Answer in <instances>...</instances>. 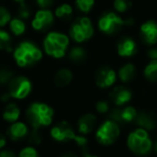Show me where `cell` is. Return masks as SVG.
Returning a JSON list of instances; mask_svg holds the SVG:
<instances>
[{
  "mask_svg": "<svg viewBox=\"0 0 157 157\" xmlns=\"http://www.w3.org/2000/svg\"><path fill=\"white\" fill-rule=\"evenodd\" d=\"M6 143H7V139H6V137L2 133H0V150L2 147H5Z\"/></svg>",
  "mask_w": 157,
  "mask_h": 157,
  "instance_id": "obj_41",
  "label": "cell"
},
{
  "mask_svg": "<svg viewBox=\"0 0 157 157\" xmlns=\"http://www.w3.org/2000/svg\"><path fill=\"white\" fill-rule=\"evenodd\" d=\"M136 73H137L136 67L132 63H128L120 68V70H118V78L124 83H128V82H131L135 78Z\"/></svg>",
  "mask_w": 157,
  "mask_h": 157,
  "instance_id": "obj_19",
  "label": "cell"
},
{
  "mask_svg": "<svg viewBox=\"0 0 157 157\" xmlns=\"http://www.w3.org/2000/svg\"><path fill=\"white\" fill-rule=\"evenodd\" d=\"M54 20L55 15L50 9H39L31 21V27L36 31H44L52 26Z\"/></svg>",
  "mask_w": 157,
  "mask_h": 157,
  "instance_id": "obj_9",
  "label": "cell"
},
{
  "mask_svg": "<svg viewBox=\"0 0 157 157\" xmlns=\"http://www.w3.org/2000/svg\"><path fill=\"white\" fill-rule=\"evenodd\" d=\"M135 24V20L132 17H128L126 20H124V25L125 26H132Z\"/></svg>",
  "mask_w": 157,
  "mask_h": 157,
  "instance_id": "obj_42",
  "label": "cell"
},
{
  "mask_svg": "<svg viewBox=\"0 0 157 157\" xmlns=\"http://www.w3.org/2000/svg\"><path fill=\"white\" fill-rule=\"evenodd\" d=\"M51 137L57 142H68L73 140L75 137V132L72 126L68 122H59L51 129Z\"/></svg>",
  "mask_w": 157,
  "mask_h": 157,
  "instance_id": "obj_10",
  "label": "cell"
},
{
  "mask_svg": "<svg viewBox=\"0 0 157 157\" xmlns=\"http://www.w3.org/2000/svg\"><path fill=\"white\" fill-rule=\"evenodd\" d=\"M69 37L63 33L51 31L43 40L45 53L53 58H63L69 48Z\"/></svg>",
  "mask_w": 157,
  "mask_h": 157,
  "instance_id": "obj_3",
  "label": "cell"
},
{
  "mask_svg": "<svg viewBox=\"0 0 157 157\" xmlns=\"http://www.w3.org/2000/svg\"><path fill=\"white\" fill-rule=\"evenodd\" d=\"M72 14H73V8L69 3H61L55 9L54 12V15L57 18L63 21H68L72 16Z\"/></svg>",
  "mask_w": 157,
  "mask_h": 157,
  "instance_id": "obj_22",
  "label": "cell"
},
{
  "mask_svg": "<svg viewBox=\"0 0 157 157\" xmlns=\"http://www.w3.org/2000/svg\"><path fill=\"white\" fill-rule=\"evenodd\" d=\"M147 56L152 60H157V48H152L147 51Z\"/></svg>",
  "mask_w": 157,
  "mask_h": 157,
  "instance_id": "obj_38",
  "label": "cell"
},
{
  "mask_svg": "<svg viewBox=\"0 0 157 157\" xmlns=\"http://www.w3.org/2000/svg\"><path fill=\"white\" fill-rule=\"evenodd\" d=\"M9 27L11 33L14 36H22L26 31V24L25 22L20 17L12 18L9 23Z\"/></svg>",
  "mask_w": 157,
  "mask_h": 157,
  "instance_id": "obj_23",
  "label": "cell"
},
{
  "mask_svg": "<svg viewBox=\"0 0 157 157\" xmlns=\"http://www.w3.org/2000/svg\"><path fill=\"white\" fill-rule=\"evenodd\" d=\"M137 110L135 109L131 105H128V107H125L122 109V118H123V123L126 124V123L129 122H133L137 117Z\"/></svg>",
  "mask_w": 157,
  "mask_h": 157,
  "instance_id": "obj_25",
  "label": "cell"
},
{
  "mask_svg": "<svg viewBox=\"0 0 157 157\" xmlns=\"http://www.w3.org/2000/svg\"><path fill=\"white\" fill-rule=\"evenodd\" d=\"M17 15H18V17L22 18L23 21L28 20L31 15V10H30V8H29V6L26 5L25 2L20 3L18 9H17Z\"/></svg>",
  "mask_w": 157,
  "mask_h": 157,
  "instance_id": "obj_30",
  "label": "cell"
},
{
  "mask_svg": "<svg viewBox=\"0 0 157 157\" xmlns=\"http://www.w3.org/2000/svg\"><path fill=\"white\" fill-rule=\"evenodd\" d=\"M59 157H76V155L73 154V153H71V152H67V153H63V154H61Z\"/></svg>",
  "mask_w": 157,
  "mask_h": 157,
  "instance_id": "obj_43",
  "label": "cell"
},
{
  "mask_svg": "<svg viewBox=\"0 0 157 157\" xmlns=\"http://www.w3.org/2000/svg\"><path fill=\"white\" fill-rule=\"evenodd\" d=\"M9 93L12 98L15 99H24L30 94L33 90V84L30 80L26 76H13L12 80L8 84Z\"/></svg>",
  "mask_w": 157,
  "mask_h": 157,
  "instance_id": "obj_8",
  "label": "cell"
},
{
  "mask_svg": "<svg viewBox=\"0 0 157 157\" xmlns=\"http://www.w3.org/2000/svg\"><path fill=\"white\" fill-rule=\"evenodd\" d=\"M116 72L110 67L103 66L97 70L95 74V82L97 86L100 88H108L111 87L116 81Z\"/></svg>",
  "mask_w": 157,
  "mask_h": 157,
  "instance_id": "obj_11",
  "label": "cell"
},
{
  "mask_svg": "<svg viewBox=\"0 0 157 157\" xmlns=\"http://www.w3.org/2000/svg\"><path fill=\"white\" fill-rule=\"evenodd\" d=\"M140 38L145 44L154 45L157 43V22L146 21L140 27Z\"/></svg>",
  "mask_w": 157,
  "mask_h": 157,
  "instance_id": "obj_12",
  "label": "cell"
},
{
  "mask_svg": "<svg viewBox=\"0 0 157 157\" xmlns=\"http://www.w3.org/2000/svg\"><path fill=\"white\" fill-rule=\"evenodd\" d=\"M14 2H16V3H18V5H20V3H23V2H25V1H26V0H13Z\"/></svg>",
  "mask_w": 157,
  "mask_h": 157,
  "instance_id": "obj_45",
  "label": "cell"
},
{
  "mask_svg": "<svg viewBox=\"0 0 157 157\" xmlns=\"http://www.w3.org/2000/svg\"><path fill=\"white\" fill-rule=\"evenodd\" d=\"M155 152L157 153V142H156V143H155Z\"/></svg>",
  "mask_w": 157,
  "mask_h": 157,
  "instance_id": "obj_46",
  "label": "cell"
},
{
  "mask_svg": "<svg viewBox=\"0 0 157 157\" xmlns=\"http://www.w3.org/2000/svg\"><path fill=\"white\" fill-rule=\"evenodd\" d=\"M117 54L121 57H131L137 53L138 48L136 41L130 37H124L117 43Z\"/></svg>",
  "mask_w": 157,
  "mask_h": 157,
  "instance_id": "obj_13",
  "label": "cell"
},
{
  "mask_svg": "<svg viewBox=\"0 0 157 157\" xmlns=\"http://www.w3.org/2000/svg\"><path fill=\"white\" fill-rule=\"evenodd\" d=\"M127 146L135 154L146 155L152 150L153 142L148 136L147 130L143 128H137L128 135Z\"/></svg>",
  "mask_w": 157,
  "mask_h": 157,
  "instance_id": "obj_4",
  "label": "cell"
},
{
  "mask_svg": "<svg viewBox=\"0 0 157 157\" xmlns=\"http://www.w3.org/2000/svg\"><path fill=\"white\" fill-rule=\"evenodd\" d=\"M20 108L15 103H8L3 110V120L9 123H14L20 117Z\"/></svg>",
  "mask_w": 157,
  "mask_h": 157,
  "instance_id": "obj_20",
  "label": "cell"
},
{
  "mask_svg": "<svg viewBox=\"0 0 157 157\" xmlns=\"http://www.w3.org/2000/svg\"><path fill=\"white\" fill-rule=\"evenodd\" d=\"M0 157H16L12 151L10 150H5L0 152Z\"/></svg>",
  "mask_w": 157,
  "mask_h": 157,
  "instance_id": "obj_39",
  "label": "cell"
},
{
  "mask_svg": "<svg viewBox=\"0 0 157 157\" xmlns=\"http://www.w3.org/2000/svg\"><path fill=\"white\" fill-rule=\"evenodd\" d=\"M72 78H73V74H72L71 70L67 69V68H63V69H59L55 73L54 83L58 87H65V86L69 85L71 83Z\"/></svg>",
  "mask_w": 157,
  "mask_h": 157,
  "instance_id": "obj_18",
  "label": "cell"
},
{
  "mask_svg": "<svg viewBox=\"0 0 157 157\" xmlns=\"http://www.w3.org/2000/svg\"><path fill=\"white\" fill-rule=\"evenodd\" d=\"M12 20L10 11L3 6H0V27H5Z\"/></svg>",
  "mask_w": 157,
  "mask_h": 157,
  "instance_id": "obj_29",
  "label": "cell"
},
{
  "mask_svg": "<svg viewBox=\"0 0 157 157\" xmlns=\"http://www.w3.org/2000/svg\"><path fill=\"white\" fill-rule=\"evenodd\" d=\"M27 137H28L29 143H30L31 145H39L42 142V135L40 133L39 129L33 128V130L31 131V132H29Z\"/></svg>",
  "mask_w": 157,
  "mask_h": 157,
  "instance_id": "obj_32",
  "label": "cell"
},
{
  "mask_svg": "<svg viewBox=\"0 0 157 157\" xmlns=\"http://www.w3.org/2000/svg\"><path fill=\"white\" fill-rule=\"evenodd\" d=\"M135 122L139 126V128H143L145 130H153L157 125V121L154 114L145 111L138 113Z\"/></svg>",
  "mask_w": 157,
  "mask_h": 157,
  "instance_id": "obj_17",
  "label": "cell"
},
{
  "mask_svg": "<svg viewBox=\"0 0 157 157\" xmlns=\"http://www.w3.org/2000/svg\"><path fill=\"white\" fill-rule=\"evenodd\" d=\"M18 157H40V155L33 146H26L20 152Z\"/></svg>",
  "mask_w": 157,
  "mask_h": 157,
  "instance_id": "obj_34",
  "label": "cell"
},
{
  "mask_svg": "<svg viewBox=\"0 0 157 157\" xmlns=\"http://www.w3.org/2000/svg\"><path fill=\"white\" fill-rule=\"evenodd\" d=\"M131 97H132L131 92L125 86H117V87L113 88L112 92L110 93V99L117 107L124 105L127 102H129Z\"/></svg>",
  "mask_w": 157,
  "mask_h": 157,
  "instance_id": "obj_14",
  "label": "cell"
},
{
  "mask_svg": "<svg viewBox=\"0 0 157 157\" xmlns=\"http://www.w3.org/2000/svg\"><path fill=\"white\" fill-rule=\"evenodd\" d=\"M120 137V126L111 120H107L99 126L96 131V139L103 145L114 143Z\"/></svg>",
  "mask_w": 157,
  "mask_h": 157,
  "instance_id": "obj_7",
  "label": "cell"
},
{
  "mask_svg": "<svg viewBox=\"0 0 157 157\" xmlns=\"http://www.w3.org/2000/svg\"><path fill=\"white\" fill-rule=\"evenodd\" d=\"M109 120L115 122L116 124H122L123 123V118H122V109L120 108H116V109H113L111 112H110L109 115ZM124 124V123H123Z\"/></svg>",
  "mask_w": 157,
  "mask_h": 157,
  "instance_id": "obj_35",
  "label": "cell"
},
{
  "mask_svg": "<svg viewBox=\"0 0 157 157\" xmlns=\"http://www.w3.org/2000/svg\"><path fill=\"white\" fill-rule=\"evenodd\" d=\"M144 76L151 82H157V60H152L144 68Z\"/></svg>",
  "mask_w": 157,
  "mask_h": 157,
  "instance_id": "obj_24",
  "label": "cell"
},
{
  "mask_svg": "<svg viewBox=\"0 0 157 157\" xmlns=\"http://www.w3.org/2000/svg\"><path fill=\"white\" fill-rule=\"evenodd\" d=\"M94 25L86 16H82L74 21L69 28V36L73 41L83 43L94 36Z\"/></svg>",
  "mask_w": 157,
  "mask_h": 157,
  "instance_id": "obj_5",
  "label": "cell"
},
{
  "mask_svg": "<svg viewBox=\"0 0 157 157\" xmlns=\"http://www.w3.org/2000/svg\"><path fill=\"white\" fill-rule=\"evenodd\" d=\"M83 157H98V156H95V155H92V154H88V153H84Z\"/></svg>",
  "mask_w": 157,
  "mask_h": 157,
  "instance_id": "obj_44",
  "label": "cell"
},
{
  "mask_svg": "<svg viewBox=\"0 0 157 157\" xmlns=\"http://www.w3.org/2000/svg\"><path fill=\"white\" fill-rule=\"evenodd\" d=\"M36 3L40 9H50L54 5V0H36Z\"/></svg>",
  "mask_w": 157,
  "mask_h": 157,
  "instance_id": "obj_37",
  "label": "cell"
},
{
  "mask_svg": "<svg viewBox=\"0 0 157 157\" xmlns=\"http://www.w3.org/2000/svg\"><path fill=\"white\" fill-rule=\"evenodd\" d=\"M124 20L115 12H105L98 20V28L101 33L105 35H115L122 29Z\"/></svg>",
  "mask_w": 157,
  "mask_h": 157,
  "instance_id": "obj_6",
  "label": "cell"
},
{
  "mask_svg": "<svg viewBox=\"0 0 157 157\" xmlns=\"http://www.w3.org/2000/svg\"><path fill=\"white\" fill-rule=\"evenodd\" d=\"M132 7L131 0H114L113 8L117 13H125Z\"/></svg>",
  "mask_w": 157,
  "mask_h": 157,
  "instance_id": "obj_27",
  "label": "cell"
},
{
  "mask_svg": "<svg viewBox=\"0 0 157 157\" xmlns=\"http://www.w3.org/2000/svg\"><path fill=\"white\" fill-rule=\"evenodd\" d=\"M10 98H11V95H10V93H5V94H2L1 96H0V100L2 101V102H8V101H10Z\"/></svg>",
  "mask_w": 157,
  "mask_h": 157,
  "instance_id": "obj_40",
  "label": "cell"
},
{
  "mask_svg": "<svg viewBox=\"0 0 157 157\" xmlns=\"http://www.w3.org/2000/svg\"><path fill=\"white\" fill-rule=\"evenodd\" d=\"M13 57L18 67H30L41 60L42 51L33 42L23 41L15 48Z\"/></svg>",
  "mask_w": 157,
  "mask_h": 157,
  "instance_id": "obj_2",
  "label": "cell"
},
{
  "mask_svg": "<svg viewBox=\"0 0 157 157\" xmlns=\"http://www.w3.org/2000/svg\"><path fill=\"white\" fill-rule=\"evenodd\" d=\"M97 124V118L94 114L87 113L82 115L78 121V129L81 135H88L95 129Z\"/></svg>",
  "mask_w": 157,
  "mask_h": 157,
  "instance_id": "obj_15",
  "label": "cell"
},
{
  "mask_svg": "<svg viewBox=\"0 0 157 157\" xmlns=\"http://www.w3.org/2000/svg\"><path fill=\"white\" fill-rule=\"evenodd\" d=\"M87 57V53H86L85 48L82 46H73L68 53V58L74 63H81Z\"/></svg>",
  "mask_w": 157,
  "mask_h": 157,
  "instance_id": "obj_21",
  "label": "cell"
},
{
  "mask_svg": "<svg viewBox=\"0 0 157 157\" xmlns=\"http://www.w3.org/2000/svg\"><path fill=\"white\" fill-rule=\"evenodd\" d=\"M95 6V0H75V7L82 13H90Z\"/></svg>",
  "mask_w": 157,
  "mask_h": 157,
  "instance_id": "obj_26",
  "label": "cell"
},
{
  "mask_svg": "<svg viewBox=\"0 0 157 157\" xmlns=\"http://www.w3.org/2000/svg\"><path fill=\"white\" fill-rule=\"evenodd\" d=\"M13 78V72L7 68H1L0 69V85H6L9 84V82Z\"/></svg>",
  "mask_w": 157,
  "mask_h": 157,
  "instance_id": "obj_31",
  "label": "cell"
},
{
  "mask_svg": "<svg viewBox=\"0 0 157 157\" xmlns=\"http://www.w3.org/2000/svg\"><path fill=\"white\" fill-rule=\"evenodd\" d=\"M54 117V110L43 102H33L26 111V120L33 128L50 126Z\"/></svg>",
  "mask_w": 157,
  "mask_h": 157,
  "instance_id": "obj_1",
  "label": "cell"
},
{
  "mask_svg": "<svg viewBox=\"0 0 157 157\" xmlns=\"http://www.w3.org/2000/svg\"><path fill=\"white\" fill-rule=\"evenodd\" d=\"M0 50L11 51V36L3 29H0Z\"/></svg>",
  "mask_w": 157,
  "mask_h": 157,
  "instance_id": "obj_28",
  "label": "cell"
},
{
  "mask_svg": "<svg viewBox=\"0 0 157 157\" xmlns=\"http://www.w3.org/2000/svg\"><path fill=\"white\" fill-rule=\"evenodd\" d=\"M73 141H74V143L76 144V146H78V147H80L82 151H83V152L86 153V150L88 148V139L85 137V136H84V135L76 136L75 135Z\"/></svg>",
  "mask_w": 157,
  "mask_h": 157,
  "instance_id": "obj_33",
  "label": "cell"
},
{
  "mask_svg": "<svg viewBox=\"0 0 157 157\" xmlns=\"http://www.w3.org/2000/svg\"><path fill=\"white\" fill-rule=\"evenodd\" d=\"M96 110L99 113H107L109 111V103L105 100H100L96 103Z\"/></svg>",
  "mask_w": 157,
  "mask_h": 157,
  "instance_id": "obj_36",
  "label": "cell"
},
{
  "mask_svg": "<svg viewBox=\"0 0 157 157\" xmlns=\"http://www.w3.org/2000/svg\"><path fill=\"white\" fill-rule=\"evenodd\" d=\"M8 137L12 141H20L28 136L29 130L26 124L22 122H14L11 126L8 128Z\"/></svg>",
  "mask_w": 157,
  "mask_h": 157,
  "instance_id": "obj_16",
  "label": "cell"
}]
</instances>
